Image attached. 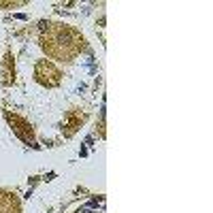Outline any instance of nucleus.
<instances>
[{"label":"nucleus","instance_id":"1","mask_svg":"<svg viewBox=\"0 0 213 213\" xmlns=\"http://www.w3.org/2000/svg\"><path fill=\"white\" fill-rule=\"evenodd\" d=\"M81 213H92V211H81Z\"/></svg>","mask_w":213,"mask_h":213}]
</instances>
